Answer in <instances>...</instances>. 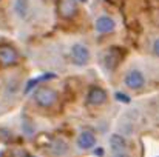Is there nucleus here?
<instances>
[{
    "instance_id": "obj_1",
    "label": "nucleus",
    "mask_w": 159,
    "mask_h": 157,
    "mask_svg": "<svg viewBox=\"0 0 159 157\" xmlns=\"http://www.w3.org/2000/svg\"><path fill=\"white\" fill-rule=\"evenodd\" d=\"M34 102L42 106V108H51L56 100H57V93L54 91L53 88H48V86H40L34 91Z\"/></svg>"
},
{
    "instance_id": "obj_2",
    "label": "nucleus",
    "mask_w": 159,
    "mask_h": 157,
    "mask_svg": "<svg viewBox=\"0 0 159 157\" xmlns=\"http://www.w3.org/2000/svg\"><path fill=\"white\" fill-rule=\"evenodd\" d=\"M124 85L133 91H138L145 86V76L139 69H130L124 76Z\"/></svg>"
},
{
    "instance_id": "obj_3",
    "label": "nucleus",
    "mask_w": 159,
    "mask_h": 157,
    "mask_svg": "<svg viewBox=\"0 0 159 157\" xmlns=\"http://www.w3.org/2000/svg\"><path fill=\"white\" fill-rule=\"evenodd\" d=\"M70 55H71V60L74 65L77 66H84L90 62V50L82 45V43H74L71 46V51H70Z\"/></svg>"
},
{
    "instance_id": "obj_4",
    "label": "nucleus",
    "mask_w": 159,
    "mask_h": 157,
    "mask_svg": "<svg viewBox=\"0 0 159 157\" xmlns=\"http://www.w3.org/2000/svg\"><path fill=\"white\" fill-rule=\"evenodd\" d=\"M76 145H77V148H79V150H85V151L93 150V148L98 145L96 134H94L93 131H90V129L82 131V133L79 134L77 140H76Z\"/></svg>"
},
{
    "instance_id": "obj_5",
    "label": "nucleus",
    "mask_w": 159,
    "mask_h": 157,
    "mask_svg": "<svg viewBox=\"0 0 159 157\" xmlns=\"http://www.w3.org/2000/svg\"><path fill=\"white\" fill-rule=\"evenodd\" d=\"M108 143H110V150H111V153H113L114 156H122V154H125L127 140H125V137H124L122 134H119V133L111 134Z\"/></svg>"
},
{
    "instance_id": "obj_6",
    "label": "nucleus",
    "mask_w": 159,
    "mask_h": 157,
    "mask_svg": "<svg viewBox=\"0 0 159 157\" xmlns=\"http://www.w3.org/2000/svg\"><path fill=\"white\" fill-rule=\"evenodd\" d=\"M17 62H19V52L16 51V48L9 45L0 46V63H3L5 66H9V65H16Z\"/></svg>"
},
{
    "instance_id": "obj_7",
    "label": "nucleus",
    "mask_w": 159,
    "mask_h": 157,
    "mask_svg": "<svg viewBox=\"0 0 159 157\" xmlns=\"http://www.w3.org/2000/svg\"><path fill=\"white\" fill-rule=\"evenodd\" d=\"M107 93L99 88V86H93L90 88L88 94H87V103L93 105V106H99V105H104L107 102Z\"/></svg>"
},
{
    "instance_id": "obj_8",
    "label": "nucleus",
    "mask_w": 159,
    "mask_h": 157,
    "mask_svg": "<svg viewBox=\"0 0 159 157\" xmlns=\"http://www.w3.org/2000/svg\"><path fill=\"white\" fill-rule=\"evenodd\" d=\"M94 28H96V31H98L99 34H108V33L114 31L116 23H114V20H113L111 17H108V15H101V17L96 19Z\"/></svg>"
},
{
    "instance_id": "obj_9",
    "label": "nucleus",
    "mask_w": 159,
    "mask_h": 157,
    "mask_svg": "<svg viewBox=\"0 0 159 157\" xmlns=\"http://www.w3.org/2000/svg\"><path fill=\"white\" fill-rule=\"evenodd\" d=\"M14 12L20 19H26L30 14V5L28 0H14Z\"/></svg>"
},
{
    "instance_id": "obj_10",
    "label": "nucleus",
    "mask_w": 159,
    "mask_h": 157,
    "mask_svg": "<svg viewBox=\"0 0 159 157\" xmlns=\"http://www.w3.org/2000/svg\"><path fill=\"white\" fill-rule=\"evenodd\" d=\"M51 151H53L54 154L63 156V154H68L70 146H68V143H66L65 140H62V139H56L53 143H51Z\"/></svg>"
},
{
    "instance_id": "obj_11",
    "label": "nucleus",
    "mask_w": 159,
    "mask_h": 157,
    "mask_svg": "<svg viewBox=\"0 0 159 157\" xmlns=\"http://www.w3.org/2000/svg\"><path fill=\"white\" fill-rule=\"evenodd\" d=\"M76 12V3L74 0H62L60 3V14L63 17H71Z\"/></svg>"
},
{
    "instance_id": "obj_12",
    "label": "nucleus",
    "mask_w": 159,
    "mask_h": 157,
    "mask_svg": "<svg viewBox=\"0 0 159 157\" xmlns=\"http://www.w3.org/2000/svg\"><path fill=\"white\" fill-rule=\"evenodd\" d=\"M54 77H56L54 74H45V76H40V77H37V79H31V80L26 83V86H25V93H30L33 88H36V86L39 85V82L47 80V79H54Z\"/></svg>"
},
{
    "instance_id": "obj_13",
    "label": "nucleus",
    "mask_w": 159,
    "mask_h": 157,
    "mask_svg": "<svg viewBox=\"0 0 159 157\" xmlns=\"http://www.w3.org/2000/svg\"><path fill=\"white\" fill-rule=\"evenodd\" d=\"M22 128H23V131L26 133V136H33V134H34V126H33L28 120H23Z\"/></svg>"
},
{
    "instance_id": "obj_14",
    "label": "nucleus",
    "mask_w": 159,
    "mask_h": 157,
    "mask_svg": "<svg viewBox=\"0 0 159 157\" xmlns=\"http://www.w3.org/2000/svg\"><path fill=\"white\" fill-rule=\"evenodd\" d=\"M114 97H116V100H119V102H122V103H130V102H131V99H130L125 93H116Z\"/></svg>"
},
{
    "instance_id": "obj_15",
    "label": "nucleus",
    "mask_w": 159,
    "mask_h": 157,
    "mask_svg": "<svg viewBox=\"0 0 159 157\" xmlns=\"http://www.w3.org/2000/svg\"><path fill=\"white\" fill-rule=\"evenodd\" d=\"M152 51H153V54L159 59V37L155 39V42H153V45H152Z\"/></svg>"
},
{
    "instance_id": "obj_16",
    "label": "nucleus",
    "mask_w": 159,
    "mask_h": 157,
    "mask_svg": "<svg viewBox=\"0 0 159 157\" xmlns=\"http://www.w3.org/2000/svg\"><path fill=\"white\" fill-rule=\"evenodd\" d=\"M93 150H94V154H99V156L104 154V150H102V148H96V146H94Z\"/></svg>"
},
{
    "instance_id": "obj_17",
    "label": "nucleus",
    "mask_w": 159,
    "mask_h": 157,
    "mask_svg": "<svg viewBox=\"0 0 159 157\" xmlns=\"http://www.w3.org/2000/svg\"><path fill=\"white\" fill-rule=\"evenodd\" d=\"M80 2H87V0H80Z\"/></svg>"
}]
</instances>
